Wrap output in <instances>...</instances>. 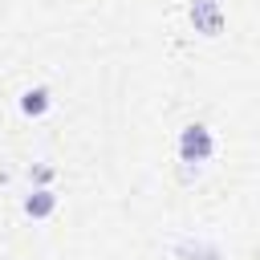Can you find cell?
Returning <instances> with one entry per match:
<instances>
[{
	"instance_id": "6da1fadb",
	"label": "cell",
	"mask_w": 260,
	"mask_h": 260,
	"mask_svg": "<svg viewBox=\"0 0 260 260\" xmlns=\"http://www.w3.org/2000/svg\"><path fill=\"white\" fill-rule=\"evenodd\" d=\"M211 150H215V138L203 122H191V126L179 130V158L183 162H207Z\"/></svg>"
},
{
	"instance_id": "7a4b0ae2",
	"label": "cell",
	"mask_w": 260,
	"mask_h": 260,
	"mask_svg": "<svg viewBox=\"0 0 260 260\" xmlns=\"http://www.w3.org/2000/svg\"><path fill=\"white\" fill-rule=\"evenodd\" d=\"M191 24L203 37H219L223 32V8H219V0H191Z\"/></svg>"
},
{
	"instance_id": "3957f363",
	"label": "cell",
	"mask_w": 260,
	"mask_h": 260,
	"mask_svg": "<svg viewBox=\"0 0 260 260\" xmlns=\"http://www.w3.org/2000/svg\"><path fill=\"white\" fill-rule=\"evenodd\" d=\"M53 207H57V195H53L49 187H37V191L24 199V215H32V219H45V215H53Z\"/></svg>"
},
{
	"instance_id": "277c9868",
	"label": "cell",
	"mask_w": 260,
	"mask_h": 260,
	"mask_svg": "<svg viewBox=\"0 0 260 260\" xmlns=\"http://www.w3.org/2000/svg\"><path fill=\"white\" fill-rule=\"evenodd\" d=\"M49 102H53V98H49V89H45V85H32V89H24V93H20V110H24L28 118H41V114L49 110Z\"/></svg>"
}]
</instances>
